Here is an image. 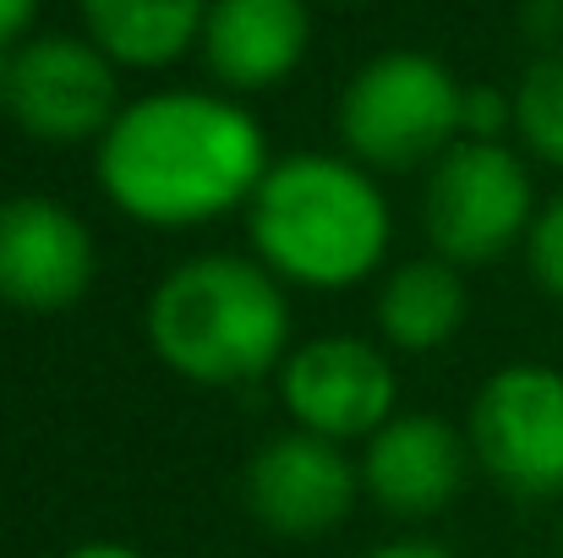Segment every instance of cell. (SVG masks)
Returning <instances> with one entry per match:
<instances>
[{"label": "cell", "instance_id": "6da1fadb", "mask_svg": "<svg viewBox=\"0 0 563 558\" xmlns=\"http://www.w3.org/2000/svg\"><path fill=\"white\" fill-rule=\"evenodd\" d=\"M268 165L257 116L191 88L126 105L99 138L104 197L154 230H191L252 203Z\"/></svg>", "mask_w": 563, "mask_h": 558}, {"label": "cell", "instance_id": "7a4b0ae2", "mask_svg": "<svg viewBox=\"0 0 563 558\" xmlns=\"http://www.w3.org/2000/svg\"><path fill=\"white\" fill-rule=\"evenodd\" d=\"M252 258L285 285L351 291L383 269L394 241L388 197L367 165L334 154L274 160L246 203Z\"/></svg>", "mask_w": 563, "mask_h": 558}, {"label": "cell", "instance_id": "3957f363", "mask_svg": "<svg viewBox=\"0 0 563 558\" xmlns=\"http://www.w3.org/2000/svg\"><path fill=\"white\" fill-rule=\"evenodd\" d=\"M143 335L154 357L197 389L257 383L290 357L285 280L257 258L197 252L154 285Z\"/></svg>", "mask_w": 563, "mask_h": 558}, {"label": "cell", "instance_id": "277c9868", "mask_svg": "<svg viewBox=\"0 0 563 558\" xmlns=\"http://www.w3.org/2000/svg\"><path fill=\"white\" fill-rule=\"evenodd\" d=\"M465 88L427 50H388L367 61L340 99V138L367 171L438 165L460 143Z\"/></svg>", "mask_w": 563, "mask_h": 558}, {"label": "cell", "instance_id": "5b68a950", "mask_svg": "<svg viewBox=\"0 0 563 558\" xmlns=\"http://www.w3.org/2000/svg\"><path fill=\"white\" fill-rule=\"evenodd\" d=\"M537 186L515 149L460 138L427 176L421 225L432 258L454 269H482L509 258L537 225Z\"/></svg>", "mask_w": 563, "mask_h": 558}, {"label": "cell", "instance_id": "8992f818", "mask_svg": "<svg viewBox=\"0 0 563 558\" xmlns=\"http://www.w3.org/2000/svg\"><path fill=\"white\" fill-rule=\"evenodd\" d=\"M471 455L515 499H563V372L509 362L471 400Z\"/></svg>", "mask_w": 563, "mask_h": 558}, {"label": "cell", "instance_id": "52a82bcc", "mask_svg": "<svg viewBox=\"0 0 563 558\" xmlns=\"http://www.w3.org/2000/svg\"><path fill=\"white\" fill-rule=\"evenodd\" d=\"M99 280L88 219L44 192L0 197V302L27 318L71 313Z\"/></svg>", "mask_w": 563, "mask_h": 558}, {"label": "cell", "instance_id": "ba28073f", "mask_svg": "<svg viewBox=\"0 0 563 558\" xmlns=\"http://www.w3.org/2000/svg\"><path fill=\"white\" fill-rule=\"evenodd\" d=\"M246 510L263 532L312 543L351 521L362 499V466L345 455V444H329L318 433H274L246 460Z\"/></svg>", "mask_w": 563, "mask_h": 558}, {"label": "cell", "instance_id": "9c48e42d", "mask_svg": "<svg viewBox=\"0 0 563 558\" xmlns=\"http://www.w3.org/2000/svg\"><path fill=\"white\" fill-rule=\"evenodd\" d=\"M5 110L38 143H88L104 138L115 110V66L99 44L71 33H44L11 50Z\"/></svg>", "mask_w": 563, "mask_h": 558}, {"label": "cell", "instance_id": "30bf717a", "mask_svg": "<svg viewBox=\"0 0 563 558\" xmlns=\"http://www.w3.org/2000/svg\"><path fill=\"white\" fill-rule=\"evenodd\" d=\"M279 400L301 433L329 444H367L394 411V362L362 335H318L279 368Z\"/></svg>", "mask_w": 563, "mask_h": 558}, {"label": "cell", "instance_id": "8fae6325", "mask_svg": "<svg viewBox=\"0 0 563 558\" xmlns=\"http://www.w3.org/2000/svg\"><path fill=\"white\" fill-rule=\"evenodd\" d=\"M471 460V438L454 422L432 411H399L362 449V488L399 521H432L465 493Z\"/></svg>", "mask_w": 563, "mask_h": 558}, {"label": "cell", "instance_id": "7c38bea8", "mask_svg": "<svg viewBox=\"0 0 563 558\" xmlns=\"http://www.w3.org/2000/svg\"><path fill=\"white\" fill-rule=\"evenodd\" d=\"M312 39L307 0H208L202 55L213 77L235 94H257L285 83Z\"/></svg>", "mask_w": 563, "mask_h": 558}, {"label": "cell", "instance_id": "4fadbf2b", "mask_svg": "<svg viewBox=\"0 0 563 558\" xmlns=\"http://www.w3.org/2000/svg\"><path fill=\"white\" fill-rule=\"evenodd\" d=\"M465 269L443 258H405L377 291V335L399 357H432L465 329Z\"/></svg>", "mask_w": 563, "mask_h": 558}, {"label": "cell", "instance_id": "5bb4252c", "mask_svg": "<svg viewBox=\"0 0 563 558\" xmlns=\"http://www.w3.org/2000/svg\"><path fill=\"white\" fill-rule=\"evenodd\" d=\"M93 44L126 66H170L202 33L208 0H82Z\"/></svg>", "mask_w": 563, "mask_h": 558}, {"label": "cell", "instance_id": "9a60e30c", "mask_svg": "<svg viewBox=\"0 0 563 558\" xmlns=\"http://www.w3.org/2000/svg\"><path fill=\"white\" fill-rule=\"evenodd\" d=\"M515 132L542 165L563 171V50H548L526 66L515 88Z\"/></svg>", "mask_w": 563, "mask_h": 558}, {"label": "cell", "instance_id": "2e32d148", "mask_svg": "<svg viewBox=\"0 0 563 558\" xmlns=\"http://www.w3.org/2000/svg\"><path fill=\"white\" fill-rule=\"evenodd\" d=\"M526 263H531V280L563 302V192L537 214L531 236H526Z\"/></svg>", "mask_w": 563, "mask_h": 558}, {"label": "cell", "instance_id": "e0dca14e", "mask_svg": "<svg viewBox=\"0 0 563 558\" xmlns=\"http://www.w3.org/2000/svg\"><path fill=\"white\" fill-rule=\"evenodd\" d=\"M504 127H515V99H504L498 88H465L460 138H471V143H504Z\"/></svg>", "mask_w": 563, "mask_h": 558}, {"label": "cell", "instance_id": "ac0fdd59", "mask_svg": "<svg viewBox=\"0 0 563 558\" xmlns=\"http://www.w3.org/2000/svg\"><path fill=\"white\" fill-rule=\"evenodd\" d=\"M520 22H526V33H531L537 44H553V50H559V39H563V0H526Z\"/></svg>", "mask_w": 563, "mask_h": 558}, {"label": "cell", "instance_id": "d6986e66", "mask_svg": "<svg viewBox=\"0 0 563 558\" xmlns=\"http://www.w3.org/2000/svg\"><path fill=\"white\" fill-rule=\"evenodd\" d=\"M367 558H454V554H449V548H438V543H427V537H399V543L373 548Z\"/></svg>", "mask_w": 563, "mask_h": 558}, {"label": "cell", "instance_id": "ffe728a7", "mask_svg": "<svg viewBox=\"0 0 563 558\" xmlns=\"http://www.w3.org/2000/svg\"><path fill=\"white\" fill-rule=\"evenodd\" d=\"M33 11H38V0H0V50L33 22Z\"/></svg>", "mask_w": 563, "mask_h": 558}, {"label": "cell", "instance_id": "44dd1931", "mask_svg": "<svg viewBox=\"0 0 563 558\" xmlns=\"http://www.w3.org/2000/svg\"><path fill=\"white\" fill-rule=\"evenodd\" d=\"M60 558H148V554H137L132 543H77L71 554Z\"/></svg>", "mask_w": 563, "mask_h": 558}, {"label": "cell", "instance_id": "7402d4cb", "mask_svg": "<svg viewBox=\"0 0 563 558\" xmlns=\"http://www.w3.org/2000/svg\"><path fill=\"white\" fill-rule=\"evenodd\" d=\"M5 66H11V55L0 50V110H5Z\"/></svg>", "mask_w": 563, "mask_h": 558}, {"label": "cell", "instance_id": "603a6c76", "mask_svg": "<svg viewBox=\"0 0 563 558\" xmlns=\"http://www.w3.org/2000/svg\"><path fill=\"white\" fill-rule=\"evenodd\" d=\"M559 558H563V526H559Z\"/></svg>", "mask_w": 563, "mask_h": 558}]
</instances>
